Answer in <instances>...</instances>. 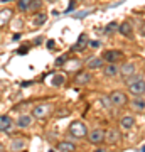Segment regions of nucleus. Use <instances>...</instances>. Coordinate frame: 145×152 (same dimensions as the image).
<instances>
[{
	"label": "nucleus",
	"instance_id": "bb28decb",
	"mask_svg": "<svg viewBox=\"0 0 145 152\" xmlns=\"http://www.w3.org/2000/svg\"><path fill=\"white\" fill-rule=\"evenodd\" d=\"M88 46H91V48L98 49L100 46H101V42H100V41H90V44H88Z\"/></svg>",
	"mask_w": 145,
	"mask_h": 152
},
{
	"label": "nucleus",
	"instance_id": "0eeeda50",
	"mask_svg": "<svg viewBox=\"0 0 145 152\" xmlns=\"http://www.w3.org/2000/svg\"><path fill=\"white\" fill-rule=\"evenodd\" d=\"M135 71H137V64L135 63H125L122 68H120V75H122V78H130V76L135 75Z\"/></svg>",
	"mask_w": 145,
	"mask_h": 152
},
{
	"label": "nucleus",
	"instance_id": "b1692460",
	"mask_svg": "<svg viewBox=\"0 0 145 152\" xmlns=\"http://www.w3.org/2000/svg\"><path fill=\"white\" fill-rule=\"evenodd\" d=\"M68 58H69V56H61V58H58V59H56V66H63L66 63V61H68Z\"/></svg>",
	"mask_w": 145,
	"mask_h": 152
},
{
	"label": "nucleus",
	"instance_id": "f8f14e48",
	"mask_svg": "<svg viewBox=\"0 0 145 152\" xmlns=\"http://www.w3.org/2000/svg\"><path fill=\"white\" fill-rule=\"evenodd\" d=\"M118 32L122 34V36H125V37H128V39L133 37V29H132V26H130L128 22L120 24V26H118Z\"/></svg>",
	"mask_w": 145,
	"mask_h": 152
},
{
	"label": "nucleus",
	"instance_id": "c9c22d12",
	"mask_svg": "<svg viewBox=\"0 0 145 152\" xmlns=\"http://www.w3.org/2000/svg\"><path fill=\"white\" fill-rule=\"evenodd\" d=\"M2 2H10V0H2Z\"/></svg>",
	"mask_w": 145,
	"mask_h": 152
},
{
	"label": "nucleus",
	"instance_id": "f257e3e1",
	"mask_svg": "<svg viewBox=\"0 0 145 152\" xmlns=\"http://www.w3.org/2000/svg\"><path fill=\"white\" fill-rule=\"evenodd\" d=\"M69 134L76 139H83V137H88V129H86V124L83 122H73L69 125Z\"/></svg>",
	"mask_w": 145,
	"mask_h": 152
},
{
	"label": "nucleus",
	"instance_id": "9b49d317",
	"mask_svg": "<svg viewBox=\"0 0 145 152\" xmlns=\"http://www.w3.org/2000/svg\"><path fill=\"white\" fill-rule=\"evenodd\" d=\"M91 75L90 73H86V71H81V73H78L74 78V83L76 85H88V83H91Z\"/></svg>",
	"mask_w": 145,
	"mask_h": 152
},
{
	"label": "nucleus",
	"instance_id": "c756f323",
	"mask_svg": "<svg viewBox=\"0 0 145 152\" xmlns=\"http://www.w3.org/2000/svg\"><path fill=\"white\" fill-rule=\"evenodd\" d=\"M31 85H32V81H24L22 83V86H31Z\"/></svg>",
	"mask_w": 145,
	"mask_h": 152
},
{
	"label": "nucleus",
	"instance_id": "a211bd4d",
	"mask_svg": "<svg viewBox=\"0 0 145 152\" xmlns=\"http://www.w3.org/2000/svg\"><path fill=\"white\" fill-rule=\"evenodd\" d=\"M132 108H133V110H138V112L145 110V100L140 96V95H135L133 102H132Z\"/></svg>",
	"mask_w": 145,
	"mask_h": 152
},
{
	"label": "nucleus",
	"instance_id": "9d476101",
	"mask_svg": "<svg viewBox=\"0 0 145 152\" xmlns=\"http://www.w3.org/2000/svg\"><path fill=\"white\" fill-rule=\"evenodd\" d=\"M34 122V117L32 115H20L19 120H17V127L19 129H27V127H31Z\"/></svg>",
	"mask_w": 145,
	"mask_h": 152
},
{
	"label": "nucleus",
	"instance_id": "412c9836",
	"mask_svg": "<svg viewBox=\"0 0 145 152\" xmlns=\"http://www.w3.org/2000/svg\"><path fill=\"white\" fill-rule=\"evenodd\" d=\"M31 4H32V0H19V2H17V7H19V10L27 12L31 9Z\"/></svg>",
	"mask_w": 145,
	"mask_h": 152
},
{
	"label": "nucleus",
	"instance_id": "39448f33",
	"mask_svg": "<svg viewBox=\"0 0 145 152\" xmlns=\"http://www.w3.org/2000/svg\"><path fill=\"white\" fill-rule=\"evenodd\" d=\"M122 56H123V53L118 51V49H108V51L103 53V59L106 61V63H115V61L120 59Z\"/></svg>",
	"mask_w": 145,
	"mask_h": 152
},
{
	"label": "nucleus",
	"instance_id": "aec40b11",
	"mask_svg": "<svg viewBox=\"0 0 145 152\" xmlns=\"http://www.w3.org/2000/svg\"><path fill=\"white\" fill-rule=\"evenodd\" d=\"M46 20H47V15H46L44 12H37V14L34 15V24H36V26H42V24H46Z\"/></svg>",
	"mask_w": 145,
	"mask_h": 152
},
{
	"label": "nucleus",
	"instance_id": "1a4fd4ad",
	"mask_svg": "<svg viewBox=\"0 0 145 152\" xmlns=\"http://www.w3.org/2000/svg\"><path fill=\"white\" fill-rule=\"evenodd\" d=\"M120 132L115 130V129H110L108 132H105V142H108V144H118L120 142Z\"/></svg>",
	"mask_w": 145,
	"mask_h": 152
},
{
	"label": "nucleus",
	"instance_id": "4468645a",
	"mask_svg": "<svg viewBox=\"0 0 145 152\" xmlns=\"http://www.w3.org/2000/svg\"><path fill=\"white\" fill-rule=\"evenodd\" d=\"M133 125H135V118L130 117V115H125V117H122V120H120V127H122L123 130L133 129Z\"/></svg>",
	"mask_w": 145,
	"mask_h": 152
},
{
	"label": "nucleus",
	"instance_id": "ddd939ff",
	"mask_svg": "<svg viewBox=\"0 0 145 152\" xmlns=\"http://www.w3.org/2000/svg\"><path fill=\"white\" fill-rule=\"evenodd\" d=\"M12 129V118L9 115H0V132H9Z\"/></svg>",
	"mask_w": 145,
	"mask_h": 152
},
{
	"label": "nucleus",
	"instance_id": "7ed1b4c3",
	"mask_svg": "<svg viewBox=\"0 0 145 152\" xmlns=\"http://www.w3.org/2000/svg\"><path fill=\"white\" fill-rule=\"evenodd\" d=\"M110 100H111V103L115 105V107H123V105L128 103V98H127V95H125L123 91H113L111 95H110Z\"/></svg>",
	"mask_w": 145,
	"mask_h": 152
},
{
	"label": "nucleus",
	"instance_id": "2f4dec72",
	"mask_svg": "<svg viewBox=\"0 0 145 152\" xmlns=\"http://www.w3.org/2000/svg\"><path fill=\"white\" fill-rule=\"evenodd\" d=\"M20 39V34H14V41H19Z\"/></svg>",
	"mask_w": 145,
	"mask_h": 152
},
{
	"label": "nucleus",
	"instance_id": "423d86ee",
	"mask_svg": "<svg viewBox=\"0 0 145 152\" xmlns=\"http://www.w3.org/2000/svg\"><path fill=\"white\" fill-rule=\"evenodd\" d=\"M49 112H51V107L49 105H37V107H34L32 110V117L34 118H44V117H47Z\"/></svg>",
	"mask_w": 145,
	"mask_h": 152
},
{
	"label": "nucleus",
	"instance_id": "2eb2a0df",
	"mask_svg": "<svg viewBox=\"0 0 145 152\" xmlns=\"http://www.w3.org/2000/svg\"><path fill=\"white\" fill-rule=\"evenodd\" d=\"M74 149H76V145L69 140L59 142V144L56 145V151H61V152H71V151H74Z\"/></svg>",
	"mask_w": 145,
	"mask_h": 152
},
{
	"label": "nucleus",
	"instance_id": "473e14b6",
	"mask_svg": "<svg viewBox=\"0 0 145 152\" xmlns=\"http://www.w3.org/2000/svg\"><path fill=\"white\" fill-rule=\"evenodd\" d=\"M140 151H142V152H145V145H142V149H140Z\"/></svg>",
	"mask_w": 145,
	"mask_h": 152
},
{
	"label": "nucleus",
	"instance_id": "f03ea898",
	"mask_svg": "<svg viewBox=\"0 0 145 152\" xmlns=\"http://www.w3.org/2000/svg\"><path fill=\"white\" fill-rule=\"evenodd\" d=\"M88 140L93 145H100L101 142H105V132L101 129H95V130L88 132Z\"/></svg>",
	"mask_w": 145,
	"mask_h": 152
},
{
	"label": "nucleus",
	"instance_id": "6e6552de",
	"mask_svg": "<svg viewBox=\"0 0 145 152\" xmlns=\"http://www.w3.org/2000/svg\"><path fill=\"white\" fill-rule=\"evenodd\" d=\"M103 64H105L103 56H91L90 59L86 61V66L90 69H100V68H103Z\"/></svg>",
	"mask_w": 145,
	"mask_h": 152
},
{
	"label": "nucleus",
	"instance_id": "dca6fc26",
	"mask_svg": "<svg viewBox=\"0 0 145 152\" xmlns=\"http://www.w3.org/2000/svg\"><path fill=\"white\" fill-rule=\"evenodd\" d=\"M88 44H90V41H88V36H86V34H81L79 37H78V42L73 46V49H74V51H81V49H85Z\"/></svg>",
	"mask_w": 145,
	"mask_h": 152
},
{
	"label": "nucleus",
	"instance_id": "393cba45",
	"mask_svg": "<svg viewBox=\"0 0 145 152\" xmlns=\"http://www.w3.org/2000/svg\"><path fill=\"white\" fill-rule=\"evenodd\" d=\"M41 7V0H32V4H31V9L29 10H36V9H39Z\"/></svg>",
	"mask_w": 145,
	"mask_h": 152
},
{
	"label": "nucleus",
	"instance_id": "f704fd0d",
	"mask_svg": "<svg viewBox=\"0 0 145 152\" xmlns=\"http://www.w3.org/2000/svg\"><path fill=\"white\" fill-rule=\"evenodd\" d=\"M46 2H56V0H46Z\"/></svg>",
	"mask_w": 145,
	"mask_h": 152
},
{
	"label": "nucleus",
	"instance_id": "cd10ccee",
	"mask_svg": "<svg viewBox=\"0 0 145 152\" xmlns=\"http://www.w3.org/2000/svg\"><path fill=\"white\" fill-rule=\"evenodd\" d=\"M17 53H19V54H26V53H27V49H26V48H20L19 51H17Z\"/></svg>",
	"mask_w": 145,
	"mask_h": 152
},
{
	"label": "nucleus",
	"instance_id": "4be33fe9",
	"mask_svg": "<svg viewBox=\"0 0 145 152\" xmlns=\"http://www.w3.org/2000/svg\"><path fill=\"white\" fill-rule=\"evenodd\" d=\"M63 83H64V76H63V75H56V76L52 78L51 85H52V86H61Z\"/></svg>",
	"mask_w": 145,
	"mask_h": 152
},
{
	"label": "nucleus",
	"instance_id": "f3484780",
	"mask_svg": "<svg viewBox=\"0 0 145 152\" xmlns=\"http://www.w3.org/2000/svg\"><path fill=\"white\" fill-rule=\"evenodd\" d=\"M10 19H12V9H4V10H0V27H4Z\"/></svg>",
	"mask_w": 145,
	"mask_h": 152
},
{
	"label": "nucleus",
	"instance_id": "6ab92c4d",
	"mask_svg": "<svg viewBox=\"0 0 145 152\" xmlns=\"http://www.w3.org/2000/svg\"><path fill=\"white\" fill-rule=\"evenodd\" d=\"M118 68L113 64V63H108V66H105V69H103V73H105V76H108V78H113V76L118 75Z\"/></svg>",
	"mask_w": 145,
	"mask_h": 152
},
{
	"label": "nucleus",
	"instance_id": "5701e85b",
	"mask_svg": "<svg viewBox=\"0 0 145 152\" xmlns=\"http://www.w3.org/2000/svg\"><path fill=\"white\" fill-rule=\"evenodd\" d=\"M24 145H26L24 140H14V142H12V149H14V151H20Z\"/></svg>",
	"mask_w": 145,
	"mask_h": 152
},
{
	"label": "nucleus",
	"instance_id": "a878e982",
	"mask_svg": "<svg viewBox=\"0 0 145 152\" xmlns=\"http://www.w3.org/2000/svg\"><path fill=\"white\" fill-rule=\"evenodd\" d=\"M115 27H117V24H115V22L108 24V26H106V34H111L113 31H115Z\"/></svg>",
	"mask_w": 145,
	"mask_h": 152
},
{
	"label": "nucleus",
	"instance_id": "20e7f679",
	"mask_svg": "<svg viewBox=\"0 0 145 152\" xmlns=\"http://www.w3.org/2000/svg\"><path fill=\"white\" fill-rule=\"evenodd\" d=\"M128 90L132 95H142L145 91V81H142V80H132L128 83Z\"/></svg>",
	"mask_w": 145,
	"mask_h": 152
},
{
	"label": "nucleus",
	"instance_id": "c85d7f7f",
	"mask_svg": "<svg viewBox=\"0 0 145 152\" xmlns=\"http://www.w3.org/2000/svg\"><path fill=\"white\" fill-rule=\"evenodd\" d=\"M47 48H49V49L54 48V41H47Z\"/></svg>",
	"mask_w": 145,
	"mask_h": 152
},
{
	"label": "nucleus",
	"instance_id": "72a5a7b5",
	"mask_svg": "<svg viewBox=\"0 0 145 152\" xmlns=\"http://www.w3.org/2000/svg\"><path fill=\"white\" fill-rule=\"evenodd\" d=\"M0 151H4V145H2V144H0Z\"/></svg>",
	"mask_w": 145,
	"mask_h": 152
},
{
	"label": "nucleus",
	"instance_id": "7c9ffc66",
	"mask_svg": "<svg viewBox=\"0 0 145 152\" xmlns=\"http://www.w3.org/2000/svg\"><path fill=\"white\" fill-rule=\"evenodd\" d=\"M140 32H142V34L145 36V24H142V27H140Z\"/></svg>",
	"mask_w": 145,
	"mask_h": 152
}]
</instances>
